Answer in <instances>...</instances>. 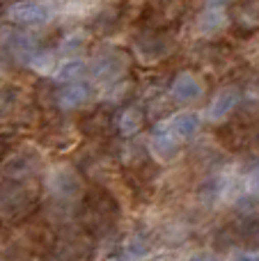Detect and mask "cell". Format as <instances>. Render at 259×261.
Here are the masks:
<instances>
[{
	"label": "cell",
	"mask_w": 259,
	"mask_h": 261,
	"mask_svg": "<svg viewBox=\"0 0 259 261\" xmlns=\"http://www.w3.org/2000/svg\"><path fill=\"white\" fill-rule=\"evenodd\" d=\"M119 216V206L110 193L103 188H94L83 199V227L94 236H106L115 227Z\"/></svg>",
	"instance_id": "cell-1"
},
{
	"label": "cell",
	"mask_w": 259,
	"mask_h": 261,
	"mask_svg": "<svg viewBox=\"0 0 259 261\" xmlns=\"http://www.w3.org/2000/svg\"><path fill=\"white\" fill-rule=\"evenodd\" d=\"M37 197L25 184L12 179L9 184L0 186V220L18 222L32 211Z\"/></svg>",
	"instance_id": "cell-2"
},
{
	"label": "cell",
	"mask_w": 259,
	"mask_h": 261,
	"mask_svg": "<svg viewBox=\"0 0 259 261\" xmlns=\"http://www.w3.org/2000/svg\"><path fill=\"white\" fill-rule=\"evenodd\" d=\"M216 138L229 151H248L252 149V144H259V133L255 128V119L241 117L234 122L220 124L216 130Z\"/></svg>",
	"instance_id": "cell-3"
},
{
	"label": "cell",
	"mask_w": 259,
	"mask_h": 261,
	"mask_svg": "<svg viewBox=\"0 0 259 261\" xmlns=\"http://www.w3.org/2000/svg\"><path fill=\"white\" fill-rule=\"evenodd\" d=\"M7 16L21 25H41V23L50 21L53 7L48 0H21L7 9Z\"/></svg>",
	"instance_id": "cell-4"
},
{
	"label": "cell",
	"mask_w": 259,
	"mask_h": 261,
	"mask_svg": "<svg viewBox=\"0 0 259 261\" xmlns=\"http://www.w3.org/2000/svg\"><path fill=\"white\" fill-rule=\"evenodd\" d=\"M128 67V60L122 50H106V53L96 55V60L92 62V73H94L96 81H103V83H113L126 71Z\"/></svg>",
	"instance_id": "cell-5"
},
{
	"label": "cell",
	"mask_w": 259,
	"mask_h": 261,
	"mask_svg": "<svg viewBox=\"0 0 259 261\" xmlns=\"http://www.w3.org/2000/svg\"><path fill=\"white\" fill-rule=\"evenodd\" d=\"M170 96L177 103H195L204 96V83L195 73L182 71L174 76L172 85H170Z\"/></svg>",
	"instance_id": "cell-6"
},
{
	"label": "cell",
	"mask_w": 259,
	"mask_h": 261,
	"mask_svg": "<svg viewBox=\"0 0 259 261\" xmlns=\"http://www.w3.org/2000/svg\"><path fill=\"white\" fill-rule=\"evenodd\" d=\"M241 101H243V96H241V90H239L237 85H225L223 90L214 96L206 115H209V119L214 124H220L241 106Z\"/></svg>",
	"instance_id": "cell-7"
},
{
	"label": "cell",
	"mask_w": 259,
	"mask_h": 261,
	"mask_svg": "<svg viewBox=\"0 0 259 261\" xmlns=\"http://www.w3.org/2000/svg\"><path fill=\"white\" fill-rule=\"evenodd\" d=\"M48 188H50V193L60 199L78 197V193H81V176L67 165L55 167L48 174Z\"/></svg>",
	"instance_id": "cell-8"
},
{
	"label": "cell",
	"mask_w": 259,
	"mask_h": 261,
	"mask_svg": "<svg viewBox=\"0 0 259 261\" xmlns=\"http://www.w3.org/2000/svg\"><path fill=\"white\" fill-rule=\"evenodd\" d=\"M149 147L159 161H174L179 156V149H182V140L172 133L170 126H156L154 133H151Z\"/></svg>",
	"instance_id": "cell-9"
},
{
	"label": "cell",
	"mask_w": 259,
	"mask_h": 261,
	"mask_svg": "<svg viewBox=\"0 0 259 261\" xmlns=\"http://www.w3.org/2000/svg\"><path fill=\"white\" fill-rule=\"evenodd\" d=\"M172 44L165 35L161 32H149V35H142L138 39V53L142 55L145 60H161L170 53Z\"/></svg>",
	"instance_id": "cell-10"
},
{
	"label": "cell",
	"mask_w": 259,
	"mask_h": 261,
	"mask_svg": "<svg viewBox=\"0 0 259 261\" xmlns=\"http://www.w3.org/2000/svg\"><path fill=\"white\" fill-rule=\"evenodd\" d=\"M90 252H92L90 241L81 234L67 236L60 243V261H87Z\"/></svg>",
	"instance_id": "cell-11"
},
{
	"label": "cell",
	"mask_w": 259,
	"mask_h": 261,
	"mask_svg": "<svg viewBox=\"0 0 259 261\" xmlns=\"http://www.w3.org/2000/svg\"><path fill=\"white\" fill-rule=\"evenodd\" d=\"M168 126L172 128V133L177 135L179 140H191L193 135L200 130L202 117L197 113H191V110H186V113H177V115H174V117L170 119Z\"/></svg>",
	"instance_id": "cell-12"
},
{
	"label": "cell",
	"mask_w": 259,
	"mask_h": 261,
	"mask_svg": "<svg viewBox=\"0 0 259 261\" xmlns=\"http://www.w3.org/2000/svg\"><path fill=\"white\" fill-rule=\"evenodd\" d=\"M87 99H90V87L83 85V83H71V85L62 87L58 94V103L64 110L81 108L83 103H87Z\"/></svg>",
	"instance_id": "cell-13"
},
{
	"label": "cell",
	"mask_w": 259,
	"mask_h": 261,
	"mask_svg": "<svg viewBox=\"0 0 259 261\" xmlns=\"http://www.w3.org/2000/svg\"><path fill=\"white\" fill-rule=\"evenodd\" d=\"M35 170H37V156L35 153H25V151L16 153V156H14L12 161H7V165H5V174L16 181H23Z\"/></svg>",
	"instance_id": "cell-14"
},
{
	"label": "cell",
	"mask_w": 259,
	"mask_h": 261,
	"mask_svg": "<svg viewBox=\"0 0 259 261\" xmlns=\"http://www.w3.org/2000/svg\"><path fill=\"white\" fill-rule=\"evenodd\" d=\"M149 250H151V245H149V241H147L145 236H142V234H133V236H128L126 243H124L122 259H126V261H142L145 257H149Z\"/></svg>",
	"instance_id": "cell-15"
},
{
	"label": "cell",
	"mask_w": 259,
	"mask_h": 261,
	"mask_svg": "<svg viewBox=\"0 0 259 261\" xmlns=\"http://www.w3.org/2000/svg\"><path fill=\"white\" fill-rule=\"evenodd\" d=\"M220 190H223V181H220L218 176H206V179H202L200 186H197V193H195L197 202L211 206V204H216V199L220 197Z\"/></svg>",
	"instance_id": "cell-16"
},
{
	"label": "cell",
	"mask_w": 259,
	"mask_h": 261,
	"mask_svg": "<svg viewBox=\"0 0 259 261\" xmlns=\"http://www.w3.org/2000/svg\"><path fill=\"white\" fill-rule=\"evenodd\" d=\"M5 44H7V48L12 50V53L21 55V58H32V50H35V44H32V39L28 35H23V32H16V30H9L7 35H5Z\"/></svg>",
	"instance_id": "cell-17"
},
{
	"label": "cell",
	"mask_w": 259,
	"mask_h": 261,
	"mask_svg": "<svg viewBox=\"0 0 259 261\" xmlns=\"http://www.w3.org/2000/svg\"><path fill=\"white\" fill-rule=\"evenodd\" d=\"M142 122H145V117H142L140 108H126L122 115H119L117 128L122 135H136L138 130L142 128Z\"/></svg>",
	"instance_id": "cell-18"
},
{
	"label": "cell",
	"mask_w": 259,
	"mask_h": 261,
	"mask_svg": "<svg viewBox=\"0 0 259 261\" xmlns=\"http://www.w3.org/2000/svg\"><path fill=\"white\" fill-rule=\"evenodd\" d=\"M197 25H200V32H204V35H214V32H218L220 28L225 25V16H223L220 9L211 7L200 16V23H197Z\"/></svg>",
	"instance_id": "cell-19"
},
{
	"label": "cell",
	"mask_w": 259,
	"mask_h": 261,
	"mask_svg": "<svg viewBox=\"0 0 259 261\" xmlns=\"http://www.w3.org/2000/svg\"><path fill=\"white\" fill-rule=\"evenodd\" d=\"M83 71H85V62L83 60H67L58 69V81H64V83L78 81L83 76Z\"/></svg>",
	"instance_id": "cell-20"
},
{
	"label": "cell",
	"mask_w": 259,
	"mask_h": 261,
	"mask_svg": "<svg viewBox=\"0 0 259 261\" xmlns=\"http://www.w3.org/2000/svg\"><path fill=\"white\" fill-rule=\"evenodd\" d=\"M234 243H239V236L234 231V225H227L214 236V248L216 250H229Z\"/></svg>",
	"instance_id": "cell-21"
},
{
	"label": "cell",
	"mask_w": 259,
	"mask_h": 261,
	"mask_svg": "<svg viewBox=\"0 0 259 261\" xmlns=\"http://www.w3.org/2000/svg\"><path fill=\"white\" fill-rule=\"evenodd\" d=\"M108 124H110L108 115L106 113H94L92 117L85 119V130L87 133H92V135H99V133H103V130L108 128Z\"/></svg>",
	"instance_id": "cell-22"
},
{
	"label": "cell",
	"mask_w": 259,
	"mask_h": 261,
	"mask_svg": "<svg viewBox=\"0 0 259 261\" xmlns=\"http://www.w3.org/2000/svg\"><path fill=\"white\" fill-rule=\"evenodd\" d=\"M257 206H259V197H257L255 193L241 195V197H239V202H237V208H239V213H241V216L255 213V211H257Z\"/></svg>",
	"instance_id": "cell-23"
},
{
	"label": "cell",
	"mask_w": 259,
	"mask_h": 261,
	"mask_svg": "<svg viewBox=\"0 0 259 261\" xmlns=\"http://www.w3.org/2000/svg\"><path fill=\"white\" fill-rule=\"evenodd\" d=\"M30 67L35 69V71H39V73L50 71V67H53V55L50 53H35L30 58Z\"/></svg>",
	"instance_id": "cell-24"
},
{
	"label": "cell",
	"mask_w": 259,
	"mask_h": 261,
	"mask_svg": "<svg viewBox=\"0 0 259 261\" xmlns=\"http://www.w3.org/2000/svg\"><path fill=\"white\" fill-rule=\"evenodd\" d=\"M83 44H85V35H81V32H73V35H69L67 39L62 41L60 50H62V53H76V50L83 48Z\"/></svg>",
	"instance_id": "cell-25"
},
{
	"label": "cell",
	"mask_w": 259,
	"mask_h": 261,
	"mask_svg": "<svg viewBox=\"0 0 259 261\" xmlns=\"http://www.w3.org/2000/svg\"><path fill=\"white\" fill-rule=\"evenodd\" d=\"M248 188H250V193H255L259 197V167L250 174V179H248Z\"/></svg>",
	"instance_id": "cell-26"
},
{
	"label": "cell",
	"mask_w": 259,
	"mask_h": 261,
	"mask_svg": "<svg viewBox=\"0 0 259 261\" xmlns=\"http://www.w3.org/2000/svg\"><path fill=\"white\" fill-rule=\"evenodd\" d=\"M234 261H259V252H257V250H250V252H241Z\"/></svg>",
	"instance_id": "cell-27"
},
{
	"label": "cell",
	"mask_w": 259,
	"mask_h": 261,
	"mask_svg": "<svg viewBox=\"0 0 259 261\" xmlns=\"http://www.w3.org/2000/svg\"><path fill=\"white\" fill-rule=\"evenodd\" d=\"M191 261H214V257L209 252H197L195 257H191Z\"/></svg>",
	"instance_id": "cell-28"
},
{
	"label": "cell",
	"mask_w": 259,
	"mask_h": 261,
	"mask_svg": "<svg viewBox=\"0 0 259 261\" xmlns=\"http://www.w3.org/2000/svg\"><path fill=\"white\" fill-rule=\"evenodd\" d=\"M5 153H7V142H5V140L0 138V158H3Z\"/></svg>",
	"instance_id": "cell-29"
},
{
	"label": "cell",
	"mask_w": 259,
	"mask_h": 261,
	"mask_svg": "<svg viewBox=\"0 0 259 261\" xmlns=\"http://www.w3.org/2000/svg\"><path fill=\"white\" fill-rule=\"evenodd\" d=\"M206 3H209V5H211V7H218V5L227 3V0H206Z\"/></svg>",
	"instance_id": "cell-30"
},
{
	"label": "cell",
	"mask_w": 259,
	"mask_h": 261,
	"mask_svg": "<svg viewBox=\"0 0 259 261\" xmlns=\"http://www.w3.org/2000/svg\"><path fill=\"white\" fill-rule=\"evenodd\" d=\"M108 261H124V259H117V257H110Z\"/></svg>",
	"instance_id": "cell-31"
}]
</instances>
